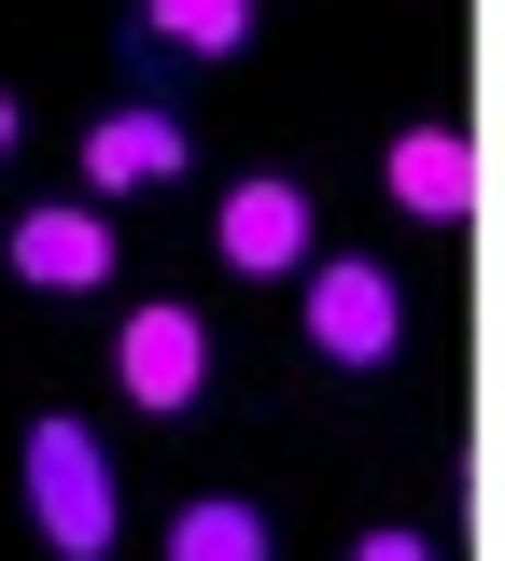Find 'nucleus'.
I'll return each instance as SVG.
<instances>
[{
	"mask_svg": "<svg viewBox=\"0 0 505 561\" xmlns=\"http://www.w3.org/2000/svg\"><path fill=\"white\" fill-rule=\"evenodd\" d=\"M28 519H43V548H57V561H99L113 534H127L113 463H99L84 421H28Z\"/></svg>",
	"mask_w": 505,
	"mask_h": 561,
	"instance_id": "1",
	"label": "nucleus"
},
{
	"mask_svg": "<svg viewBox=\"0 0 505 561\" xmlns=\"http://www.w3.org/2000/svg\"><path fill=\"white\" fill-rule=\"evenodd\" d=\"M393 337H408V295H393V267H365V253L309 267V351H323V365H393Z\"/></svg>",
	"mask_w": 505,
	"mask_h": 561,
	"instance_id": "2",
	"label": "nucleus"
},
{
	"mask_svg": "<svg viewBox=\"0 0 505 561\" xmlns=\"http://www.w3.org/2000/svg\"><path fill=\"white\" fill-rule=\"evenodd\" d=\"M113 379H127L141 408H197V379H211V323H197V309H141V323L113 337Z\"/></svg>",
	"mask_w": 505,
	"mask_h": 561,
	"instance_id": "3",
	"label": "nucleus"
},
{
	"mask_svg": "<svg viewBox=\"0 0 505 561\" xmlns=\"http://www.w3.org/2000/svg\"><path fill=\"white\" fill-rule=\"evenodd\" d=\"M211 253L225 267H295V253H309V197H295L282 169H253V183H239V197H225V225H211Z\"/></svg>",
	"mask_w": 505,
	"mask_h": 561,
	"instance_id": "4",
	"label": "nucleus"
},
{
	"mask_svg": "<svg viewBox=\"0 0 505 561\" xmlns=\"http://www.w3.org/2000/svg\"><path fill=\"white\" fill-rule=\"evenodd\" d=\"M379 183H393V210H422V225H463V210H478V140L463 127H408Z\"/></svg>",
	"mask_w": 505,
	"mask_h": 561,
	"instance_id": "5",
	"label": "nucleus"
},
{
	"mask_svg": "<svg viewBox=\"0 0 505 561\" xmlns=\"http://www.w3.org/2000/svg\"><path fill=\"white\" fill-rule=\"evenodd\" d=\"M14 280H43V295L113 280V225H99V210H28V225H14Z\"/></svg>",
	"mask_w": 505,
	"mask_h": 561,
	"instance_id": "6",
	"label": "nucleus"
},
{
	"mask_svg": "<svg viewBox=\"0 0 505 561\" xmlns=\"http://www.w3.org/2000/svg\"><path fill=\"white\" fill-rule=\"evenodd\" d=\"M169 169H183V127H169V113H113V127H84V183H99V197L169 183Z\"/></svg>",
	"mask_w": 505,
	"mask_h": 561,
	"instance_id": "7",
	"label": "nucleus"
},
{
	"mask_svg": "<svg viewBox=\"0 0 505 561\" xmlns=\"http://www.w3.org/2000/svg\"><path fill=\"white\" fill-rule=\"evenodd\" d=\"M169 561H282V534H267V505H239V491H197V505L169 519Z\"/></svg>",
	"mask_w": 505,
	"mask_h": 561,
	"instance_id": "8",
	"label": "nucleus"
},
{
	"mask_svg": "<svg viewBox=\"0 0 505 561\" xmlns=\"http://www.w3.org/2000/svg\"><path fill=\"white\" fill-rule=\"evenodd\" d=\"M141 28H154V43H183V57H239V43H253V0H154Z\"/></svg>",
	"mask_w": 505,
	"mask_h": 561,
	"instance_id": "9",
	"label": "nucleus"
},
{
	"mask_svg": "<svg viewBox=\"0 0 505 561\" xmlns=\"http://www.w3.org/2000/svg\"><path fill=\"white\" fill-rule=\"evenodd\" d=\"M352 561H435V548H422V534H365Z\"/></svg>",
	"mask_w": 505,
	"mask_h": 561,
	"instance_id": "10",
	"label": "nucleus"
},
{
	"mask_svg": "<svg viewBox=\"0 0 505 561\" xmlns=\"http://www.w3.org/2000/svg\"><path fill=\"white\" fill-rule=\"evenodd\" d=\"M0 154H14V99H0Z\"/></svg>",
	"mask_w": 505,
	"mask_h": 561,
	"instance_id": "11",
	"label": "nucleus"
}]
</instances>
